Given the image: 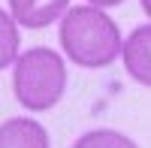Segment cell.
<instances>
[{
	"label": "cell",
	"instance_id": "1",
	"mask_svg": "<svg viewBox=\"0 0 151 148\" xmlns=\"http://www.w3.org/2000/svg\"><path fill=\"white\" fill-rule=\"evenodd\" d=\"M64 55L82 70H103L124 52V36L100 6H73L58 27Z\"/></svg>",
	"mask_w": 151,
	"mask_h": 148
},
{
	"label": "cell",
	"instance_id": "2",
	"mask_svg": "<svg viewBox=\"0 0 151 148\" xmlns=\"http://www.w3.org/2000/svg\"><path fill=\"white\" fill-rule=\"evenodd\" d=\"M67 91V64L55 48L33 45L12 67V94L27 112H48Z\"/></svg>",
	"mask_w": 151,
	"mask_h": 148
},
{
	"label": "cell",
	"instance_id": "3",
	"mask_svg": "<svg viewBox=\"0 0 151 148\" xmlns=\"http://www.w3.org/2000/svg\"><path fill=\"white\" fill-rule=\"evenodd\" d=\"M121 60H124V70H127V76L133 82L151 88V21L148 24H136L127 33Z\"/></svg>",
	"mask_w": 151,
	"mask_h": 148
},
{
	"label": "cell",
	"instance_id": "4",
	"mask_svg": "<svg viewBox=\"0 0 151 148\" xmlns=\"http://www.w3.org/2000/svg\"><path fill=\"white\" fill-rule=\"evenodd\" d=\"M9 12L21 27L42 30L70 12V0H9Z\"/></svg>",
	"mask_w": 151,
	"mask_h": 148
},
{
	"label": "cell",
	"instance_id": "5",
	"mask_svg": "<svg viewBox=\"0 0 151 148\" xmlns=\"http://www.w3.org/2000/svg\"><path fill=\"white\" fill-rule=\"evenodd\" d=\"M0 148H48V130L33 118H9L0 124Z\"/></svg>",
	"mask_w": 151,
	"mask_h": 148
},
{
	"label": "cell",
	"instance_id": "6",
	"mask_svg": "<svg viewBox=\"0 0 151 148\" xmlns=\"http://www.w3.org/2000/svg\"><path fill=\"white\" fill-rule=\"evenodd\" d=\"M18 48H21L18 21L12 18V12L0 9V70L15 67V60H18Z\"/></svg>",
	"mask_w": 151,
	"mask_h": 148
},
{
	"label": "cell",
	"instance_id": "7",
	"mask_svg": "<svg viewBox=\"0 0 151 148\" xmlns=\"http://www.w3.org/2000/svg\"><path fill=\"white\" fill-rule=\"evenodd\" d=\"M73 148H139V145H136L130 136H124L121 130L100 127V130H88V133H82V136L73 142Z\"/></svg>",
	"mask_w": 151,
	"mask_h": 148
},
{
	"label": "cell",
	"instance_id": "8",
	"mask_svg": "<svg viewBox=\"0 0 151 148\" xmlns=\"http://www.w3.org/2000/svg\"><path fill=\"white\" fill-rule=\"evenodd\" d=\"M91 6H100V9H109V6H118V3H124V0H88Z\"/></svg>",
	"mask_w": 151,
	"mask_h": 148
},
{
	"label": "cell",
	"instance_id": "9",
	"mask_svg": "<svg viewBox=\"0 0 151 148\" xmlns=\"http://www.w3.org/2000/svg\"><path fill=\"white\" fill-rule=\"evenodd\" d=\"M142 12H145V15L151 18V0H142Z\"/></svg>",
	"mask_w": 151,
	"mask_h": 148
}]
</instances>
